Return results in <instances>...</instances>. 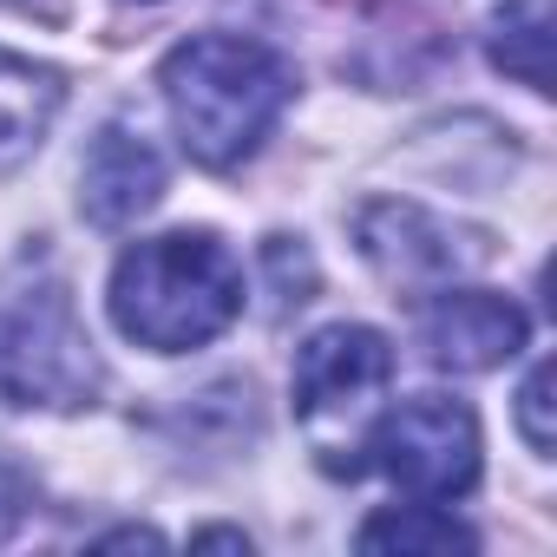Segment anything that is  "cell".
<instances>
[{
  "mask_svg": "<svg viewBox=\"0 0 557 557\" xmlns=\"http://www.w3.org/2000/svg\"><path fill=\"white\" fill-rule=\"evenodd\" d=\"M158 92L184 151L210 171H236L275 132V119L296 99V66L243 34H190L164 53Z\"/></svg>",
  "mask_w": 557,
  "mask_h": 557,
  "instance_id": "cell-1",
  "label": "cell"
},
{
  "mask_svg": "<svg viewBox=\"0 0 557 557\" xmlns=\"http://www.w3.org/2000/svg\"><path fill=\"white\" fill-rule=\"evenodd\" d=\"M112 322L151 355H184L216 342L243 315V262L210 230L145 236L112 269Z\"/></svg>",
  "mask_w": 557,
  "mask_h": 557,
  "instance_id": "cell-2",
  "label": "cell"
},
{
  "mask_svg": "<svg viewBox=\"0 0 557 557\" xmlns=\"http://www.w3.org/2000/svg\"><path fill=\"white\" fill-rule=\"evenodd\" d=\"M106 361L79 322L66 275L47 256H14L0 269V407H92Z\"/></svg>",
  "mask_w": 557,
  "mask_h": 557,
  "instance_id": "cell-3",
  "label": "cell"
},
{
  "mask_svg": "<svg viewBox=\"0 0 557 557\" xmlns=\"http://www.w3.org/2000/svg\"><path fill=\"white\" fill-rule=\"evenodd\" d=\"M387 381H394V348L381 329L335 322L296 348V381H289L296 420L335 479L368 472V426L381 420Z\"/></svg>",
  "mask_w": 557,
  "mask_h": 557,
  "instance_id": "cell-4",
  "label": "cell"
},
{
  "mask_svg": "<svg viewBox=\"0 0 557 557\" xmlns=\"http://www.w3.org/2000/svg\"><path fill=\"white\" fill-rule=\"evenodd\" d=\"M368 466H381L407 498H466L479 485V420L466 400L413 394L368 426Z\"/></svg>",
  "mask_w": 557,
  "mask_h": 557,
  "instance_id": "cell-5",
  "label": "cell"
},
{
  "mask_svg": "<svg viewBox=\"0 0 557 557\" xmlns=\"http://www.w3.org/2000/svg\"><path fill=\"white\" fill-rule=\"evenodd\" d=\"M355 236H361V256L387 275L400 296H440V289L459 283L466 269L485 262V236H466L446 216H433L420 203H400V197L368 203Z\"/></svg>",
  "mask_w": 557,
  "mask_h": 557,
  "instance_id": "cell-6",
  "label": "cell"
},
{
  "mask_svg": "<svg viewBox=\"0 0 557 557\" xmlns=\"http://www.w3.org/2000/svg\"><path fill=\"white\" fill-rule=\"evenodd\" d=\"M524 309L511 296L492 289H440V302L420 322V342L433 355V368L446 374H485L498 361H511L524 348Z\"/></svg>",
  "mask_w": 557,
  "mask_h": 557,
  "instance_id": "cell-7",
  "label": "cell"
},
{
  "mask_svg": "<svg viewBox=\"0 0 557 557\" xmlns=\"http://www.w3.org/2000/svg\"><path fill=\"white\" fill-rule=\"evenodd\" d=\"M164 197V158L145 132L132 125H106L79 164V210L99 223V230H125L138 223L145 210H158Z\"/></svg>",
  "mask_w": 557,
  "mask_h": 557,
  "instance_id": "cell-8",
  "label": "cell"
},
{
  "mask_svg": "<svg viewBox=\"0 0 557 557\" xmlns=\"http://www.w3.org/2000/svg\"><path fill=\"white\" fill-rule=\"evenodd\" d=\"M60 99H66V79L53 66L0 47V171H14L40 151Z\"/></svg>",
  "mask_w": 557,
  "mask_h": 557,
  "instance_id": "cell-9",
  "label": "cell"
},
{
  "mask_svg": "<svg viewBox=\"0 0 557 557\" xmlns=\"http://www.w3.org/2000/svg\"><path fill=\"white\" fill-rule=\"evenodd\" d=\"M479 537L440 505H400L361 524V550H472Z\"/></svg>",
  "mask_w": 557,
  "mask_h": 557,
  "instance_id": "cell-10",
  "label": "cell"
},
{
  "mask_svg": "<svg viewBox=\"0 0 557 557\" xmlns=\"http://www.w3.org/2000/svg\"><path fill=\"white\" fill-rule=\"evenodd\" d=\"M544 21H511V27H498V40H492V60L505 66V73H518L531 92H544Z\"/></svg>",
  "mask_w": 557,
  "mask_h": 557,
  "instance_id": "cell-11",
  "label": "cell"
},
{
  "mask_svg": "<svg viewBox=\"0 0 557 557\" xmlns=\"http://www.w3.org/2000/svg\"><path fill=\"white\" fill-rule=\"evenodd\" d=\"M27 511H34V472L0 446V537H14Z\"/></svg>",
  "mask_w": 557,
  "mask_h": 557,
  "instance_id": "cell-12",
  "label": "cell"
},
{
  "mask_svg": "<svg viewBox=\"0 0 557 557\" xmlns=\"http://www.w3.org/2000/svg\"><path fill=\"white\" fill-rule=\"evenodd\" d=\"M544 407H550V368L537 361V368H531V381L518 387V426H524L531 453H550V420H544Z\"/></svg>",
  "mask_w": 557,
  "mask_h": 557,
  "instance_id": "cell-13",
  "label": "cell"
}]
</instances>
